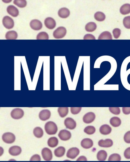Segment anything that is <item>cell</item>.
Wrapping results in <instances>:
<instances>
[{"instance_id":"obj_3","label":"cell","mask_w":130,"mask_h":162,"mask_svg":"<svg viewBox=\"0 0 130 162\" xmlns=\"http://www.w3.org/2000/svg\"><path fill=\"white\" fill-rule=\"evenodd\" d=\"M2 139L3 141L6 143L11 144L15 142L16 138L15 136L13 133L6 132L2 135Z\"/></svg>"},{"instance_id":"obj_18","label":"cell","mask_w":130,"mask_h":162,"mask_svg":"<svg viewBox=\"0 0 130 162\" xmlns=\"http://www.w3.org/2000/svg\"><path fill=\"white\" fill-rule=\"evenodd\" d=\"M59 16L63 18H66L69 17L70 14L69 9L66 8L60 9L58 12Z\"/></svg>"},{"instance_id":"obj_27","label":"cell","mask_w":130,"mask_h":162,"mask_svg":"<svg viewBox=\"0 0 130 162\" xmlns=\"http://www.w3.org/2000/svg\"><path fill=\"white\" fill-rule=\"evenodd\" d=\"M107 157L106 152L104 150H101L98 152L97 158L98 161H105Z\"/></svg>"},{"instance_id":"obj_35","label":"cell","mask_w":130,"mask_h":162,"mask_svg":"<svg viewBox=\"0 0 130 162\" xmlns=\"http://www.w3.org/2000/svg\"><path fill=\"white\" fill-rule=\"evenodd\" d=\"M123 23L124 26L127 29H130V16H128L123 19Z\"/></svg>"},{"instance_id":"obj_9","label":"cell","mask_w":130,"mask_h":162,"mask_svg":"<svg viewBox=\"0 0 130 162\" xmlns=\"http://www.w3.org/2000/svg\"><path fill=\"white\" fill-rule=\"evenodd\" d=\"M64 124L67 128L71 130L75 129L77 126L75 121L71 117H67L66 119Z\"/></svg>"},{"instance_id":"obj_4","label":"cell","mask_w":130,"mask_h":162,"mask_svg":"<svg viewBox=\"0 0 130 162\" xmlns=\"http://www.w3.org/2000/svg\"><path fill=\"white\" fill-rule=\"evenodd\" d=\"M2 23L4 26L7 29H12L14 26V22L13 19L8 16L3 18Z\"/></svg>"},{"instance_id":"obj_15","label":"cell","mask_w":130,"mask_h":162,"mask_svg":"<svg viewBox=\"0 0 130 162\" xmlns=\"http://www.w3.org/2000/svg\"><path fill=\"white\" fill-rule=\"evenodd\" d=\"M81 146L85 149H89L93 146V142L91 139L88 138H85L81 142Z\"/></svg>"},{"instance_id":"obj_25","label":"cell","mask_w":130,"mask_h":162,"mask_svg":"<svg viewBox=\"0 0 130 162\" xmlns=\"http://www.w3.org/2000/svg\"><path fill=\"white\" fill-rule=\"evenodd\" d=\"M48 145L51 148H54L57 146L59 144L58 138L55 137L50 138L48 141Z\"/></svg>"},{"instance_id":"obj_10","label":"cell","mask_w":130,"mask_h":162,"mask_svg":"<svg viewBox=\"0 0 130 162\" xmlns=\"http://www.w3.org/2000/svg\"><path fill=\"white\" fill-rule=\"evenodd\" d=\"M44 25L47 28L50 30H52L56 26V22L52 18L48 17L46 18L44 21Z\"/></svg>"},{"instance_id":"obj_1","label":"cell","mask_w":130,"mask_h":162,"mask_svg":"<svg viewBox=\"0 0 130 162\" xmlns=\"http://www.w3.org/2000/svg\"><path fill=\"white\" fill-rule=\"evenodd\" d=\"M44 129L48 134L55 135L58 131V128L56 124L53 122L49 121L46 123Z\"/></svg>"},{"instance_id":"obj_30","label":"cell","mask_w":130,"mask_h":162,"mask_svg":"<svg viewBox=\"0 0 130 162\" xmlns=\"http://www.w3.org/2000/svg\"><path fill=\"white\" fill-rule=\"evenodd\" d=\"M58 112L59 116L62 118L66 116L69 112L68 107H59L58 109Z\"/></svg>"},{"instance_id":"obj_17","label":"cell","mask_w":130,"mask_h":162,"mask_svg":"<svg viewBox=\"0 0 130 162\" xmlns=\"http://www.w3.org/2000/svg\"><path fill=\"white\" fill-rule=\"evenodd\" d=\"M7 11L9 14L14 17H17L19 15L18 9L13 5L8 6L7 8Z\"/></svg>"},{"instance_id":"obj_7","label":"cell","mask_w":130,"mask_h":162,"mask_svg":"<svg viewBox=\"0 0 130 162\" xmlns=\"http://www.w3.org/2000/svg\"><path fill=\"white\" fill-rule=\"evenodd\" d=\"M80 153V151L77 148H72L69 149L66 154V156L68 158L72 159H74Z\"/></svg>"},{"instance_id":"obj_37","label":"cell","mask_w":130,"mask_h":162,"mask_svg":"<svg viewBox=\"0 0 130 162\" xmlns=\"http://www.w3.org/2000/svg\"><path fill=\"white\" fill-rule=\"evenodd\" d=\"M113 34L115 39H118L121 34V30L119 28H115L113 31Z\"/></svg>"},{"instance_id":"obj_22","label":"cell","mask_w":130,"mask_h":162,"mask_svg":"<svg viewBox=\"0 0 130 162\" xmlns=\"http://www.w3.org/2000/svg\"><path fill=\"white\" fill-rule=\"evenodd\" d=\"M65 152V149L63 147H59L55 149L54 152L55 156L61 157L64 155Z\"/></svg>"},{"instance_id":"obj_41","label":"cell","mask_w":130,"mask_h":162,"mask_svg":"<svg viewBox=\"0 0 130 162\" xmlns=\"http://www.w3.org/2000/svg\"><path fill=\"white\" fill-rule=\"evenodd\" d=\"M84 40H95L96 38L93 35L91 34H87L84 36Z\"/></svg>"},{"instance_id":"obj_43","label":"cell","mask_w":130,"mask_h":162,"mask_svg":"<svg viewBox=\"0 0 130 162\" xmlns=\"http://www.w3.org/2000/svg\"><path fill=\"white\" fill-rule=\"evenodd\" d=\"M122 110L123 113L126 115L130 114V107H123Z\"/></svg>"},{"instance_id":"obj_29","label":"cell","mask_w":130,"mask_h":162,"mask_svg":"<svg viewBox=\"0 0 130 162\" xmlns=\"http://www.w3.org/2000/svg\"><path fill=\"white\" fill-rule=\"evenodd\" d=\"M94 18L97 21L102 22L105 20L106 16L103 13L101 12H98L94 14Z\"/></svg>"},{"instance_id":"obj_34","label":"cell","mask_w":130,"mask_h":162,"mask_svg":"<svg viewBox=\"0 0 130 162\" xmlns=\"http://www.w3.org/2000/svg\"><path fill=\"white\" fill-rule=\"evenodd\" d=\"M121 159V157L119 155L114 154L110 155L108 160L109 161H120Z\"/></svg>"},{"instance_id":"obj_24","label":"cell","mask_w":130,"mask_h":162,"mask_svg":"<svg viewBox=\"0 0 130 162\" xmlns=\"http://www.w3.org/2000/svg\"><path fill=\"white\" fill-rule=\"evenodd\" d=\"M120 14L123 15L128 14L130 13V4H126L123 5L120 9Z\"/></svg>"},{"instance_id":"obj_12","label":"cell","mask_w":130,"mask_h":162,"mask_svg":"<svg viewBox=\"0 0 130 162\" xmlns=\"http://www.w3.org/2000/svg\"><path fill=\"white\" fill-rule=\"evenodd\" d=\"M30 24L31 28L35 31L39 30L43 27V24L41 22L36 19L31 20Z\"/></svg>"},{"instance_id":"obj_44","label":"cell","mask_w":130,"mask_h":162,"mask_svg":"<svg viewBox=\"0 0 130 162\" xmlns=\"http://www.w3.org/2000/svg\"><path fill=\"white\" fill-rule=\"evenodd\" d=\"M77 161H87V159L85 157L82 156L78 158Z\"/></svg>"},{"instance_id":"obj_19","label":"cell","mask_w":130,"mask_h":162,"mask_svg":"<svg viewBox=\"0 0 130 162\" xmlns=\"http://www.w3.org/2000/svg\"><path fill=\"white\" fill-rule=\"evenodd\" d=\"M99 131L101 134L103 135H109L112 132V128L108 125H104L100 127Z\"/></svg>"},{"instance_id":"obj_38","label":"cell","mask_w":130,"mask_h":162,"mask_svg":"<svg viewBox=\"0 0 130 162\" xmlns=\"http://www.w3.org/2000/svg\"><path fill=\"white\" fill-rule=\"evenodd\" d=\"M81 109L82 107H71V111L72 114L75 115L80 113Z\"/></svg>"},{"instance_id":"obj_26","label":"cell","mask_w":130,"mask_h":162,"mask_svg":"<svg viewBox=\"0 0 130 162\" xmlns=\"http://www.w3.org/2000/svg\"><path fill=\"white\" fill-rule=\"evenodd\" d=\"M97 25L96 23L93 22H91L85 25V29L88 32H92L96 29Z\"/></svg>"},{"instance_id":"obj_36","label":"cell","mask_w":130,"mask_h":162,"mask_svg":"<svg viewBox=\"0 0 130 162\" xmlns=\"http://www.w3.org/2000/svg\"><path fill=\"white\" fill-rule=\"evenodd\" d=\"M110 112L116 115H118L120 113V110L119 107H109Z\"/></svg>"},{"instance_id":"obj_31","label":"cell","mask_w":130,"mask_h":162,"mask_svg":"<svg viewBox=\"0 0 130 162\" xmlns=\"http://www.w3.org/2000/svg\"><path fill=\"white\" fill-rule=\"evenodd\" d=\"M14 3L18 7L21 8L25 7L27 5V2L25 0H14Z\"/></svg>"},{"instance_id":"obj_42","label":"cell","mask_w":130,"mask_h":162,"mask_svg":"<svg viewBox=\"0 0 130 162\" xmlns=\"http://www.w3.org/2000/svg\"><path fill=\"white\" fill-rule=\"evenodd\" d=\"M41 157L39 155H33L31 158L30 161H41Z\"/></svg>"},{"instance_id":"obj_13","label":"cell","mask_w":130,"mask_h":162,"mask_svg":"<svg viewBox=\"0 0 130 162\" xmlns=\"http://www.w3.org/2000/svg\"><path fill=\"white\" fill-rule=\"evenodd\" d=\"M21 148L17 146H14L10 148L9 153L13 156H16L20 155L21 153Z\"/></svg>"},{"instance_id":"obj_14","label":"cell","mask_w":130,"mask_h":162,"mask_svg":"<svg viewBox=\"0 0 130 162\" xmlns=\"http://www.w3.org/2000/svg\"><path fill=\"white\" fill-rule=\"evenodd\" d=\"M51 116L50 111L47 109L41 110L39 115V119L43 121H45L50 119Z\"/></svg>"},{"instance_id":"obj_33","label":"cell","mask_w":130,"mask_h":162,"mask_svg":"<svg viewBox=\"0 0 130 162\" xmlns=\"http://www.w3.org/2000/svg\"><path fill=\"white\" fill-rule=\"evenodd\" d=\"M96 129L95 127L92 126H88L85 127L84 130L85 133L88 135H92L96 131Z\"/></svg>"},{"instance_id":"obj_2","label":"cell","mask_w":130,"mask_h":162,"mask_svg":"<svg viewBox=\"0 0 130 162\" xmlns=\"http://www.w3.org/2000/svg\"><path fill=\"white\" fill-rule=\"evenodd\" d=\"M67 30L65 27H59L54 31L53 36L56 39H61L65 36Z\"/></svg>"},{"instance_id":"obj_32","label":"cell","mask_w":130,"mask_h":162,"mask_svg":"<svg viewBox=\"0 0 130 162\" xmlns=\"http://www.w3.org/2000/svg\"><path fill=\"white\" fill-rule=\"evenodd\" d=\"M49 36L45 32H41L38 34L37 37V40H48Z\"/></svg>"},{"instance_id":"obj_21","label":"cell","mask_w":130,"mask_h":162,"mask_svg":"<svg viewBox=\"0 0 130 162\" xmlns=\"http://www.w3.org/2000/svg\"><path fill=\"white\" fill-rule=\"evenodd\" d=\"M110 123L111 125L116 127H119L121 125V121L118 117H114L110 119Z\"/></svg>"},{"instance_id":"obj_6","label":"cell","mask_w":130,"mask_h":162,"mask_svg":"<svg viewBox=\"0 0 130 162\" xmlns=\"http://www.w3.org/2000/svg\"><path fill=\"white\" fill-rule=\"evenodd\" d=\"M42 155L43 159L47 161L52 160V154L51 150L47 148H44L42 151Z\"/></svg>"},{"instance_id":"obj_11","label":"cell","mask_w":130,"mask_h":162,"mask_svg":"<svg viewBox=\"0 0 130 162\" xmlns=\"http://www.w3.org/2000/svg\"><path fill=\"white\" fill-rule=\"evenodd\" d=\"M96 118V115L93 112H89L85 114L83 117L84 122L86 123H90L93 122Z\"/></svg>"},{"instance_id":"obj_28","label":"cell","mask_w":130,"mask_h":162,"mask_svg":"<svg viewBox=\"0 0 130 162\" xmlns=\"http://www.w3.org/2000/svg\"><path fill=\"white\" fill-rule=\"evenodd\" d=\"M34 135L37 138H41L44 135L43 130L40 127H37L35 128L33 130Z\"/></svg>"},{"instance_id":"obj_23","label":"cell","mask_w":130,"mask_h":162,"mask_svg":"<svg viewBox=\"0 0 130 162\" xmlns=\"http://www.w3.org/2000/svg\"><path fill=\"white\" fill-rule=\"evenodd\" d=\"M98 40H112V34L109 31H105L101 33L98 38Z\"/></svg>"},{"instance_id":"obj_5","label":"cell","mask_w":130,"mask_h":162,"mask_svg":"<svg viewBox=\"0 0 130 162\" xmlns=\"http://www.w3.org/2000/svg\"><path fill=\"white\" fill-rule=\"evenodd\" d=\"M24 111L20 108H17L12 110L11 115L13 119H20L24 115Z\"/></svg>"},{"instance_id":"obj_40","label":"cell","mask_w":130,"mask_h":162,"mask_svg":"<svg viewBox=\"0 0 130 162\" xmlns=\"http://www.w3.org/2000/svg\"><path fill=\"white\" fill-rule=\"evenodd\" d=\"M124 154L125 157L127 159H130V147L126 149Z\"/></svg>"},{"instance_id":"obj_20","label":"cell","mask_w":130,"mask_h":162,"mask_svg":"<svg viewBox=\"0 0 130 162\" xmlns=\"http://www.w3.org/2000/svg\"><path fill=\"white\" fill-rule=\"evenodd\" d=\"M18 35L16 32L10 31L7 32L5 35V38L7 40H15L17 39Z\"/></svg>"},{"instance_id":"obj_16","label":"cell","mask_w":130,"mask_h":162,"mask_svg":"<svg viewBox=\"0 0 130 162\" xmlns=\"http://www.w3.org/2000/svg\"><path fill=\"white\" fill-rule=\"evenodd\" d=\"M100 147L104 148H109L112 147L113 145V142L110 139H106L105 140H101L98 142Z\"/></svg>"},{"instance_id":"obj_8","label":"cell","mask_w":130,"mask_h":162,"mask_svg":"<svg viewBox=\"0 0 130 162\" xmlns=\"http://www.w3.org/2000/svg\"><path fill=\"white\" fill-rule=\"evenodd\" d=\"M59 138L63 141L68 140L71 138V133L66 129H63L60 131L58 134Z\"/></svg>"},{"instance_id":"obj_39","label":"cell","mask_w":130,"mask_h":162,"mask_svg":"<svg viewBox=\"0 0 130 162\" xmlns=\"http://www.w3.org/2000/svg\"><path fill=\"white\" fill-rule=\"evenodd\" d=\"M124 140L127 143L130 144V131L126 133L124 136Z\"/></svg>"}]
</instances>
